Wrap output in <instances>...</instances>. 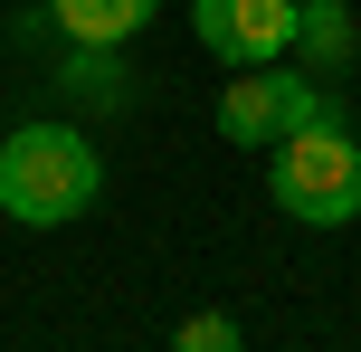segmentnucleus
Returning <instances> with one entry per match:
<instances>
[{
    "instance_id": "obj_3",
    "label": "nucleus",
    "mask_w": 361,
    "mask_h": 352,
    "mask_svg": "<svg viewBox=\"0 0 361 352\" xmlns=\"http://www.w3.org/2000/svg\"><path fill=\"white\" fill-rule=\"evenodd\" d=\"M295 19L305 0H190V29L209 57H238V67H267V57L295 48Z\"/></svg>"
},
{
    "instance_id": "obj_5",
    "label": "nucleus",
    "mask_w": 361,
    "mask_h": 352,
    "mask_svg": "<svg viewBox=\"0 0 361 352\" xmlns=\"http://www.w3.org/2000/svg\"><path fill=\"white\" fill-rule=\"evenodd\" d=\"M162 0H48V19L67 29V48H133L152 29Z\"/></svg>"
},
{
    "instance_id": "obj_4",
    "label": "nucleus",
    "mask_w": 361,
    "mask_h": 352,
    "mask_svg": "<svg viewBox=\"0 0 361 352\" xmlns=\"http://www.w3.org/2000/svg\"><path fill=\"white\" fill-rule=\"evenodd\" d=\"M219 133H228V143H276V133H286V57L238 67L228 86H219Z\"/></svg>"
},
{
    "instance_id": "obj_7",
    "label": "nucleus",
    "mask_w": 361,
    "mask_h": 352,
    "mask_svg": "<svg viewBox=\"0 0 361 352\" xmlns=\"http://www.w3.org/2000/svg\"><path fill=\"white\" fill-rule=\"evenodd\" d=\"M171 343H180V352H238V315H190Z\"/></svg>"
},
{
    "instance_id": "obj_1",
    "label": "nucleus",
    "mask_w": 361,
    "mask_h": 352,
    "mask_svg": "<svg viewBox=\"0 0 361 352\" xmlns=\"http://www.w3.org/2000/svg\"><path fill=\"white\" fill-rule=\"evenodd\" d=\"M95 190H105V162H95V143L76 124H19L10 143H0V210H10L19 229L86 219Z\"/></svg>"
},
{
    "instance_id": "obj_2",
    "label": "nucleus",
    "mask_w": 361,
    "mask_h": 352,
    "mask_svg": "<svg viewBox=\"0 0 361 352\" xmlns=\"http://www.w3.org/2000/svg\"><path fill=\"white\" fill-rule=\"evenodd\" d=\"M267 190H276V210L305 219V229H352L361 219V143H352V124L276 133L267 143Z\"/></svg>"
},
{
    "instance_id": "obj_6",
    "label": "nucleus",
    "mask_w": 361,
    "mask_h": 352,
    "mask_svg": "<svg viewBox=\"0 0 361 352\" xmlns=\"http://www.w3.org/2000/svg\"><path fill=\"white\" fill-rule=\"evenodd\" d=\"M295 48L314 57V67H352V19H343V0H305V19H295Z\"/></svg>"
},
{
    "instance_id": "obj_8",
    "label": "nucleus",
    "mask_w": 361,
    "mask_h": 352,
    "mask_svg": "<svg viewBox=\"0 0 361 352\" xmlns=\"http://www.w3.org/2000/svg\"><path fill=\"white\" fill-rule=\"evenodd\" d=\"M352 143H361V124H352Z\"/></svg>"
}]
</instances>
